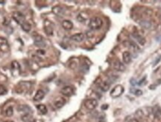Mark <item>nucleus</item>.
Instances as JSON below:
<instances>
[{
  "instance_id": "nucleus-1",
  "label": "nucleus",
  "mask_w": 161,
  "mask_h": 122,
  "mask_svg": "<svg viewBox=\"0 0 161 122\" xmlns=\"http://www.w3.org/2000/svg\"><path fill=\"white\" fill-rule=\"evenodd\" d=\"M103 25V21L98 17H94L90 19L89 22V27L92 30H98Z\"/></svg>"
},
{
  "instance_id": "nucleus-2",
  "label": "nucleus",
  "mask_w": 161,
  "mask_h": 122,
  "mask_svg": "<svg viewBox=\"0 0 161 122\" xmlns=\"http://www.w3.org/2000/svg\"><path fill=\"white\" fill-rule=\"evenodd\" d=\"M33 39H34V45L38 46V47H40V48H43L45 46V42L44 40V38L40 35L37 33H34V35H32Z\"/></svg>"
},
{
  "instance_id": "nucleus-3",
  "label": "nucleus",
  "mask_w": 161,
  "mask_h": 122,
  "mask_svg": "<svg viewBox=\"0 0 161 122\" xmlns=\"http://www.w3.org/2000/svg\"><path fill=\"white\" fill-rule=\"evenodd\" d=\"M124 88H123L122 85H116L112 91H110V96L113 98H116V97H120L123 93H124Z\"/></svg>"
},
{
  "instance_id": "nucleus-4",
  "label": "nucleus",
  "mask_w": 161,
  "mask_h": 122,
  "mask_svg": "<svg viewBox=\"0 0 161 122\" xmlns=\"http://www.w3.org/2000/svg\"><path fill=\"white\" fill-rule=\"evenodd\" d=\"M31 83H28V82H20L17 86V89L16 91L18 92V93H23V92H26L27 91H28V89L31 88Z\"/></svg>"
},
{
  "instance_id": "nucleus-5",
  "label": "nucleus",
  "mask_w": 161,
  "mask_h": 122,
  "mask_svg": "<svg viewBox=\"0 0 161 122\" xmlns=\"http://www.w3.org/2000/svg\"><path fill=\"white\" fill-rule=\"evenodd\" d=\"M85 107L89 110H93L98 106V101L96 99H87L84 101Z\"/></svg>"
},
{
  "instance_id": "nucleus-6",
  "label": "nucleus",
  "mask_w": 161,
  "mask_h": 122,
  "mask_svg": "<svg viewBox=\"0 0 161 122\" xmlns=\"http://www.w3.org/2000/svg\"><path fill=\"white\" fill-rule=\"evenodd\" d=\"M12 17H13V19L19 25H22V23H24L26 22V17L21 12H19V11L14 12Z\"/></svg>"
},
{
  "instance_id": "nucleus-7",
  "label": "nucleus",
  "mask_w": 161,
  "mask_h": 122,
  "mask_svg": "<svg viewBox=\"0 0 161 122\" xmlns=\"http://www.w3.org/2000/svg\"><path fill=\"white\" fill-rule=\"evenodd\" d=\"M74 91H75V90H74V88L72 86L67 85V86H65V87L61 89L60 93L66 97H71L74 94Z\"/></svg>"
},
{
  "instance_id": "nucleus-8",
  "label": "nucleus",
  "mask_w": 161,
  "mask_h": 122,
  "mask_svg": "<svg viewBox=\"0 0 161 122\" xmlns=\"http://www.w3.org/2000/svg\"><path fill=\"white\" fill-rule=\"evenodd\" d=\"M65 103H66V100L64 98L62 97H58L54 101V106L57 109H60L64 106Z\"/></svg>"
},
{
  "instance_id": "nucleus-9",
  "label": "nucleus",
  "mask_w": 161,
  "mask_h": 122,
  "mask_svg": "<svg viewBox=\"0 0 161 122\" xmlns=\"http://www.w3.org/2000/svg\"><path fill=\"white\" fill-rule=\"evenodd\" d=\"M52 12L58 17H62L65 13V9L60 5H56L52 8Z\"/></svg>"
},
{
  "instance_id": "nucleus-10",
  "label": "nucleus",
  "mask_w": 161,
  "mask_h": 122,
  "mask_svg": "<svg viewBox=\"0 0 161 122\" xmlns=\"http://www.w3.org/2000/svg\"><path fill=\"white\" fill-rule=\"evenodd\" d=\"M18 111L19 112L23 113V115L32 114V110L30 108V106H28V105H20L18 107Z\"/></svg>"
},
{
  "instance_id": "nucleus-11",
  "label": "nucleus",
  "mask_w": 161,
  "mask_h": 122,
  "mask_svg": "<svg viewBox=\"0 0 161 122\" xmlns=\"http://www.w3.org/2000/svg\"><path fill=\"white\" fill-rule=\"evenodd\" d=\"M70 40L75 42H81L84 40V35L83 33H77L70 37Z\"/></svg>"
},
{
  "instance_id": "nucleus-12",
  "label": "nucleus",
  "mask_w": 161,
  "mask_h": 122,
  "mask_svg": "<svg viewBox=\"0 0 161 122\" xmlns=\"http://www.w3.org/2000/svg\"><path fill=\"white\" fill-rule=\"evenodd\" d=\"M44 97H45L44 91H43L42 89H39L36 92V94H35V95H34L33 99H34V101H40L44 98Z\"/></svg>"
},
{
  "instance_id": "nucleus-13",
  "label": "nucleus",
  "mask_w": 161,
  "mask_h": 122,
  "mask_svg": "<svg viewBox=\"0 0 161 122\" xmlns=\"http://www.w3.org/2000/svg\"><path fill=\"white\" fill-rule=\"evenodd\" d=\"M45 32L49 35H53V26H52V23L49 20H45Z\"/></svg>"
},
{
  "instance_id": "nucleus-14",
  "label": "nucleus",
  "mask_w": 161,
  "mask_h": 122,
  "mask_svg": "<svg viewBox=\"0 0 161 122\" xmlns=\"http://www.w3.org/2000/svg\"><path fill=\"white\" fill-rule=\"evenodd\" d=\"M0 50L3 52H5L8 50L7 40L5 38H2V37H0Z\"/></svg>"
},
{
  "instance_id": "nucleus-15",
  "label": "nucleus",
  "mask_w": 161,
  "mask_h": 122,
  "mask_svg": "<svg viewBox=\"0 0 161 122\" xmlns=\"http://www.w3.org/2000/svg\"><path fill=\"white\" fill-rule=\"evenodd\" d=\"M113 68L117 71H120V72H123L125 70V65L119 61H116L113 63Z\"/></svg>"
},
{
  "instance_id": "nucleus-16",
  "label": "nucleus",
  "mask_w": 161,
  "mask_h": 122,
  "mask_svg": "<svg viewBox=\"0 0 161 122\" xmlns=\"http://www.w3.org/2000/svg\"><path fill=\"white\" fill-rule=\"evenodd\" d=\"M131 54L128 51H125L122 53V59L125 64H129L131 62Z\"/></svg>"
},
{
  "instance_id": "nucleus-17",
  "label": "nucleus",
  "mask_w": 161,
  "mask_h": 122,
  "mask_svg": "<svg viewBox=\"0 0 161 122\" xmlns=\"http://www.w3.org/2000/svg\"><path fill=\"white\" fill-rule=\"evenodd\" d=\"M62 27L65 30H71L73 28V23L70 20L65 19L62 22Z\"/></svg>"
},
{
  "instance_id": "nucleus-18",
  "label": "nucleus",
  "mask_w": 161,
  "mask_h": 122,
  "mask_svg": "<svg viewBox=\"0 0 161 122\" xmlns=\"http://www.w3.org/2000/svg\"><path fill=\"white\" fill-rule=\"evenodd\" d=\"M11 72L13 73V75L14 74V72L17 71V75L19 73V70H20V66H19V64L17 62V61H13L11 63Z\"/></svg>"
},
{
  "instance_id": "nucleus-19",
  "label": "nucleus",
  "mask_w": 161,
  "mask_h": 122,
  "mask_svg": "<svg viewBox=\"0 0 161 122\" xmlns=\"http://www.w3.org/2000/svg\"><path fill=\"white\" fill-rule=\"evenodd\" d=\"M110 84L111 83H110L109 81H104L102 82L100 84V89L104 91V92H106L109 90L110 87Z\"/></svg>"
},
{
  "instance_id": "nucleus-20",
  "label": "nucleus",
  "mask_w": 161,
  "mask_h": 122,
  "mask_svg": "<svg viewBox=\"0 0 161 122\" xmlns=\"http://www.w3.org/2000/svg\"><path fill=\"white\" fill-rule=\"evenodd\" d=\"M37 109L41 115H45L48 112V109L44 104H39L37 106Z\"/></svg>"
},
{
  "instance_id": "nucleus-21",
  "label": "nucleus",
  "mask_w": 161,
  "mask_h": 122,
  "mask_svg": "<svg viewBox=\"0 0 161 122\" xmlns=\"http://www.w3.org/2000/svg\"><path fill=\"white\" fill-rule=\"evenodd\" d=\"M124 44H125V46L128 47V48H130L131 50H134V51H136V50H137L139 49L137 45L135 43H134V42H132V41H126V42H125Z\"/></svg>"
},
{
  "instance_id": "nucleus-22",
  "label": "nucleus",
  "mask_w": 161,
  "mask_h": 122,
  "mask_svg": "<svg viewBox=\"0 0 161 122\" xmlns=\"http://www.w3.org/2000/svg\"><path fill=\"white\" fill-rule=\"evenodd\" d=\"M88 18L87 14L85 13H80L77 17V19L80 23H84V21H86Z\"/></svg>"
},
{
  "instance_id": "nucleus-23",
  "label": "nucleus",
  "mask_w": 161,
  "mask_h": 122,
  "mask_svg": "<svg viewBox=\"0 0 161 122\" xmlns=\"http://www.w3.org/2000/svg\"><path fill=\"white\" fill-rule=\"evenodd\" d=\"M133 36H134V38H136L137 40V41L141 44V45H143V44H145V38L142 37L141 35H140L139 34H133Z\"/></svg>"
},
{
  "instance_id": "nucleus-24",
  "label": "nucleus",
  "mask_w": 161,
  "mask_h": 122,
  "mask_svg": "<svg viewBox=\"0 0 161 122\" xmlns=\"http://www.w3.org/2000/svg\"><path fill=\"white\" fill-rule=\"evenodd\" d=\"M22 29L23 30V31H25L26 32H29L31 31V29H32V26H31V24L30 23H27V22H25L24 23H22Z\"/></svg>"
},
{
  "instance_id": "nucleus-25",
  "label": "nucleus",
  "mask_w": 161,
  "mask_h": 122,
  "mask_svg": "<svg viewBox=\"0 0 161 122\" xmlns=\"http://www.w3.org/2000/svg\"><path fill=\"white\" fill-rule=\"evenodd\" d=\"M152 112L154 113L155 117H160L161 116V109L159 106H156L152 109Z\"/></svg>"
},
{
  "instance_id": "nucleus-26",
  "label": "nucleus",
  "mask_w": 161,
  "mask_h": 122,
  "mask_svg": "<svg viewBox=\"0 0 161 122\" xmlns=\"http://www.w3.org/2000/svg\"><path fill=\"white\" fill-rule=\"evenodd\" d=\"M21 119L23 122H28L30 121L33 120V117L32 114H26V115H22L21 117Z\"/></svg>"
},
{
  "instance_id": "nucleus-27",
  "label": "nucleus",
  "mask_w": 161,
  "mask_h": 122,
  "mask_svg": "<svg viewBox=\"0 0 161 122\" xmlns=\"http://www.w3.org/2000/svg\"><path fill=\"white\" fill-rule=\"evenodd\" d=\"M140 25L142 26V28H145V29H150V27L151 26V23L147 20H142L141 22H140Z\"/></svg>"
},
{
  "instance_id": "nucleus-28",
  "label": "nucleus",
  "mask_w": 161,
  "mask_h": 122,
  "mask_svg": "<svg viewBox=\"0 0 161 122\" xmlns=\"http://www.w3.org/2000/svg\"><path fill=\"white\" fill-rule=\"evenodd\" d=\"M13 109L12 106H9L7 107V109H6L5 111V115H6L7 117H11V116H13Z\"/></svg>"
},
{
  "instance_id": "nucleus-29",
  "label": "nucleus",
  "mask_w": 161,
  "mask_h": 122,
  "mask_svg": "<svg viewBox=\"0 0 161 122\" xmlns=\"http://www.w3.org/2000/svg\"><path fill=\"white\" fill-rule=\"evenodd\" d=\"M89 71V66L87 65L86 64H83L81 66V71H82L83 73H87Z\"/></svg>"
},
{
  "instance_id": "nucleus-30",
  "label": "nucleus",
  "mask_w": 161,
  "mask_h": 122,
  "mask_svg": "<svg viewBox=\"0 0 161 122\" xmlns=\"http://www.w3.org/2000/svg\"><path fill=\"white\" fill-rule=\"evenodd\" d=\"M7 89L5 87H4L3 85H0V95H3V94H6Z\"/></svg>"
},
{
  "instance_id": "nucleus-31",
  "label": "nucleus",
  "mask_w": 161,
  "mask_h": 122,
  "mask_svg": "<svg viewBox=\"0 0 161 122\" xmlns=\"http://www.w3.org/2000/svg\"><path fill=\"white\" fill-rule=\"evenodd\" d=\"M134 94H135L136 96H140V95L142 94V91L141 90H140V89H138V90L135 91Z\"/></svg>"
},
{
  "instance_id": "nucleus-32",
  "label": "nucleus",
  "mask_w": 161,
  "mask_h": 122,
  "mask_svg": "<svg viewBox=\"0 0 161 122\" xmlns=\"http://www.w3.org/2000/svg\"><path fill=\"white\" fill-rule=\"evenodd\" d=\"M37 53L40 54V55H45V52L43 50H37Z\"/></svg>"
},
{
  "instance_id": "nucleus-33",
  "label": "nucleus",
  "mask_w": 161,
  "mask_h": 122,
  "mask_svg": "<svg viewBox=\"0 0 161 122\" xmlns=\"http://www.w3.org/2000/svg\"><path fill=\"white\" fill-rule=\"evenodd\" d=\"M129 122H140V121H139V120H137V119H136V118H133V119L130 120Z\"/></svg>"
},
{
  "instance_id": "nucleus-34",
  "label": "nucleus",
  "mask_w": 161,
  "mask_h": 122,
  "mask_svg": "<svg viewBox=\"0 0 161 122\" xmlns=\"http://www.w3.org/2000/svg\"><path fill=\"white\" fill-rule=\"evenodd\" d=\"M108 108V105H103L102 106V109H106Z\"/></svg>"
},
{
  "instance_id": "nucleus-35",
  "label": "nucleus",
  "mask_w": 161,
  "mask_h": 122,
  "mask_svg": "<svg viewBox=\"0 0 161 122\" xmlns=\"http://www.w3.org/2000/svg\"><path fill=\"white\" fill-rule=\"evenodd\" d=\"M4 2H5L4 1H0V4H3Z\"/></svg>"
},
{
  "instance_id": "nucleus-36",
  "label": "nucleus",
  "mask_w": 161,
  "mask_h": 122,
  "mask_svg": "<svg viewBox=\"0 0 161 122\" xmlns=\"http://www.w3.org/2000/svg\"><path fill=\"white\" fill-rule=\"evenodd\" d=\"M28 122H36V121L33 119V120H32V121H28Z\"/></svg>"
},
{
  "instance_id": "nucleus-37",
  "label": "nucleus",
  "mask_w": 161,
  "mask_h": 122,
  "mask_svg": "<svg viewBox=\"0 0 161 122\" xmlns=\"http://www.w3.org/2000/svg\"><path fill=\"white\" fill-rule=\"evenodd\" d=\"M5 122H14V121H7Z\"/></svg>"
}]
</instances>
